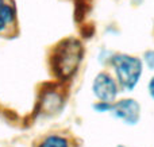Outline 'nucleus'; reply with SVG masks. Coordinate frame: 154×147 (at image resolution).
Listing matches in <instances>:
<instances>
[{"label": "nucleus", "instance_id": "obj_1", "mask_svg": "<svg viewBox=\"0 0 154 147\" xmlns=\"http://www.w3.org/2000/svg\"><path fill=\"white\" fill-rule=\"evenodd\" d=\"M82 46L75 38L62 40L53 54V68L61 78H68L77 70L82 59Z\"/></svg>", "mask_w": 154, "mask_h": 147}, {"label": "nucleus", "instance_id": "obj_2", "mask_svg": "<svg viewBox=\"0 0 154 147\" xmlns=\"http://www.w3.org/2000/svg\"><path fill=\"white\" fill-rule=\"evenodd\" d=\"M111 62L112 66L115 68L120 84L126 89L131 91L141 77L142 62L135 57H130L126 54H118L111 59Z\"/></svg>", "mask_w": 154, "mask_h": 147}, {"label": "nucleus", "instance_id": "obj_3", "mask_svg": "<svg viewBox=\"0 0 154 147\" xmlns=\"http://www.w3.org/2000/svg\"><path fill=\"white\" fill-rule=\"evenodd\" d=\"M92 89H93L95 96L97 97L100 101H106V103H112L118 93L115 81L112 80L108 74H106V73H100V74L95 78Z\"/></svg>", "mask_w": 154, "mask_h": 147}, {"label": "nucleus", "instance_id": "obj_4", "mask_svg": "<svg viewBox=\"0 0 154 147\" xmlns=\"http://www.w3.org/2000/svg\"><path fill=\"white\" fill-rule=\"evenodd\" d=\"M111 112L115 118L122 119L127 124H135L139 118V105L135 100H122L111 105Z\"/></svg>", "mask_w": 154, "mask_h": 147}, {"label": "nucleus", "instance_id": "obj_5", "mask_svg": "<svg viewBox=\"0 0 154 147\" xmlns=\"http://www.w3.org/2000/svg\"><path fill=\"white\" fill-rule=\"evenodd\" d=\"M18 12L12 0H7L0 7V35L7 34L11 27L16 24Z\"/></svg>", "mask_w": 154, "mask_h": 147}, {"label": "nucleus", "instance_id": "obj_6", "mask_svg": "<svg viewBox=\"0 0 154 147\" xmlns=\"http://www.w3.org/2000/svg\"><path fill=\"white\" fill-rule=\"evenodd\" d=\"M38 147H70V146L66 138L61 136V135L51 134L49 136H46Z\"/></svg>", "mask_w": 154, "mask_h": 147}, {"label": "nucleus", "instance_id": "obj_7", "mask_svg": "<svg viewBox=\"0 0 154 147\" xmlns=\"http://www.w3.org/2000/svg\"><path fill=\"white\" fill-rule=\"evenodd\" d=\"M145 61H146L147 66H149L150 69H154V50L147 51V53L145 54Z\"/></svg>", "mask_w": 154, "mask_h": 147}, {"label": "nucleus", "instance_id": "obj_8", "mask_svg": "<svg viewBox=\"0 0 154 147\" xmlns=\"http://www.w3.org/2000/svg\"><path fill=\"white\" fill-rule=\"evenodd\" d=\"M149 91H150V94H152V97L154 99V77L152 78V81H150V84H149Z\"/></svg>", "mask_w": 154, "mask_h": 147}]
</instances>
